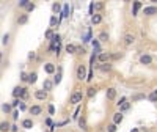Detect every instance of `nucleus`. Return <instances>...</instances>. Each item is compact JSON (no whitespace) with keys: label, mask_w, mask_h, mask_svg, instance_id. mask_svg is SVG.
<instances>
[{"label":"nucleus","mask_w":157,"mask_h":132,"mask_svg":"<svg viewBox=\"0 0 157 132\" xmlns=\"http://www.w3.org/2000/svg\"><path fill=\"white\" fill-rule=\"evenodd\" d=\"M82 99H83V95H82V91H74L71 95V99H69V102L71 104H78V102H82Z\"/></svg>","instance_id":"f257e3e1"},{"label":"nucleus","mask_w":157,"mask_h":132,"mask_svg":"<svg viewBox=\"0 0 157 132\" xmlns=\"http://www.w3.org/2000/svg\"><path fill=\"white\" fill-rule=\"evenodd\" d=\"M77 79H78V80L88 79V77H87V68H85L83 65H80V66L77 68Z\"/></svg>","instance_id":"f03ea898"},{"label":"nucleus","mask_w":157,"mask_h":132,"mask_svg":"<svg viewBox=\"0 0 157 132\" xmlns=\"http://www.w3.org/2000/svg\"><path fill=\"white\" fill-rule=\"evenodd\" d=\"M35 98L38 99V101H44V99L47 98V91H44V90H36V91H35Z\"/></svg>","instance_id":"7ed1b4c3"},{"label":"nucleus","mask_w":157,"mask_h":132,"mask_svg":"<svg viewBox=\"0 0 157 132\" xmlns=\"http://www.w3.org/2000/svg\"><path fill=\"white\" fill-rule=\"evenodd\" d=\"M105 96H107V99H110V101H113V99L116 98V90H115V88H107Z\"/></svg>","instance_id":"20e7f679"},{"label":"nucleus","mask_w":157,"mask_h":132,"mask_svg":"<svg viewBox=\"0 0 157 132\" xmlns=\"http://www.w3.org/2000/svg\"><path fill=\"white\" fill-rule=\"evenodd\" d=\"M143 14H146V16L157 14V7H146V8L143 10Z\"/></svg>","instance_id":"39448f33"},{"label":"nucleus","mask_w":157,"mask_h":132,"mask_svg":"<svg viewBox=\"0 0 157 132\" xmlns=\"http://www.w3.org/2000/svg\"><path fill=\"white\" fill-rule=\"evenodd\" d=\"M98 60L104 65V63H107L109 60H110V55H109V54H105V52H102V54H99V55H98Z\"/></svg>","instance_id":"423d86ee"},{"label":"nucleus","mask_w":157,"mask_h":132,"mask_svg":"<svg viewBox=\"0 0 157 132\" xmlns=\"http://www.w3.org/2000/svg\"><path fill=\"white\" fill-rule=\"evenodd\" d=\"M52 87H54V82L52 80H49V79L44 80V84H43V90L44 91H50V90H52Z\"/></svg>","instance_id":"0eeeda50"},{"label":"nucleus","mask_w":157,"mask_h":132,"mask_svg":"<svg viewBox=\"0 0 157 132\" xmlns=\"http://www.w3.org/2000/svg\"><path fill=\"white\" fill-rule=\"evenodd\" d=\"M44 71H46L47 74H54L55 73V65L54 63H46L44 65Z\"/></svg>","instance_id":"6e6552de"},{"label":"nucleus","mask_w":157,"mask_h":132,"mask_svg":"<svg viewBox=\"0 0 157 132\" xmlns=\"http://www.w3.org/2000/svg\"><path fill=\"white\" fill-rule=\"evenodd\" d=\"M22 91H24V88H22V87H16L14 90H13V98H14V99L21 98V96H22Z\"/></svg>","instance_id":"1a4fd4ad"},{"label":"nucleus","mask_w":157,"mask_h":132,"mask_svg":"<svg viewBox=\"0 0 157 132\" xmlns=\"http://www.w3.org/2000/svg\"><path fill=\"white\" fill-rule=\"evenodd\" d=\"M151 62H153V58H151L149 55H142V57H140V63L142 65H151Z\"/></svg>","instance_id":"9d476101"},{"label":"nucleus","mask_w":157,"mask_h":132,"mask_svg":"<svg viewBox=\"0 0 157 132\" xmlns=\"http://www.w3.org/2000/svg\"><path fill=\"white\" fill-rule=\"evenodd\" d=\"M22 128H24V129H32L33 128V121L30 120V118H27V120H24V121H22Z\"/></svg>","instance_id":"9b49d317"},{"label":"nucleus","mask_w":157,"mask_h":132,"mask_svg":"<svg viewBox=\"0 0 157 132\" xmlns=\"http://www.w3.org/2000/svg\"><path fill=\"white\" fill-rule=\"evenodd\" d=\"M134 41H135V38H134V35H131V33H127V35L124 36V44H127V46L134 44Z\"/></svg>","instance_id":"f8f14e48"},{"label":"nucleus","mask_w":157,"mask_h":132,"mask_svg":"<svg viewBox=\"0 0 157 132\" xmlns=\"http://www.w3.org/2000/svg\"><path fill=\"white\" fill-rule=\"evenodd\" d=\"M123 118H124V117H123V113H121V112L115 113V115H113V124H120L121 121H123Z\"/></svg>","instance_id":"ddd939ff"},{"label":"nucleus","mask_w":157,"mask_h":132,"mask_svg":"<svg viewBox=\"0 0 157 132\" xmlns=\"http://www.w3.org/2000/svg\"><path fill=\"white\" fill-rule=\"evenodd\" d=\"M41 112H43V109L39 107V106H32V107H30V113L35 115V117H36V115H39Z\"/></svg>","instance_id":"4468645a"},{"label":"nucleus","mask_w":157,"mask_h":132,"mask_svg":"<svg viewBox=\"0 0 157 132\" xmlns=\"http://www.w3.org/2000/svg\"><path fill=\"white\" fill-rule=\"evenodd\" d=\"M27 21H29V14H22V16H19V18H18V24L19 25H24V24H27Z\"/></svg>","instance_id":"2eb2a0df"},{"label":"nucleus","mask_w":157,"mask_h":132,"mask_svg":"<svg viewBox=\"0 0 157 132\" xmlns=\"http://www.w3.org/2000/svg\"><path fill=\"white\" fill-rule=\"evenodd\" d=\"M102 22V16L101 14H93L91 16V24H101Z\"/></svg>","instance_id":"dca6fc26"},{"label":"nucleus","mask_w":157,"mask_h":132,"mask_svg":"<svg viewBox=\"0 0 157 132\" xmlns=\"http://www.w3.org/2000/svg\"><path fill=\"white\" fill-rule=\"evenodd\" d=\"M66 52L68 54H77V46H74V44H68V46H66Z\"/></svg>","instance_id":"f3484780"},{"label":"nucleus","mask_w":157,"mask_h":132,"mask_svg":"<svg viewBox=\"0 0 157 132\" xmlns=\"http://www.w3.org/2000/svg\"><path fill=\"white\" fill-rule=\"evenodd\" d=\"M69 5L68 3H65L63 5V11H61V16H63V18H68V16H69Z\"/></svg>","instance_id":"a211bd4d"},{"label":"nucleus","mask_w":157,"mask_h":132,"mask_svg":"<svg viewBox=\"0 0 157 132\" xmlns=\"http://www.w3.org/2000/svg\"><path fill=\"white\" fill-rule=\"evenodd\" d=\"M142 8V2H134V10H132V14L134 16H137L138 13V10Z\"/></svg>","instance_id":"6ab92c4d"},{"label":"nucleus","mask_w":157,"mask_h":132,"mask_svg":"<svg viewBox=\"0 0 157 132\" xmlns=\"http://www.w3.org/2000/svg\"><path fill=\"white\" fill-rule=\"evenodd\" d=\"M93 7H94V10H96V11H101V10H104L105 3L104 2H96V3H93Z\"/></svg>","instance_id":"aec40b11"},{"label":"nucleus","mask_w":157,"mask_h":132,"mask_svg":"<svg viewBox=\"0 0 157 132\" xmlns=\"http://www.w3.org/2000/svg\"><path fill=\"white\" fill-rule=\"evenodd\" d=\"M99 41H102V43H105V41H109V33L107 32H102L99 35Z\"/></svg>","instance_id":"412c9836"},{"label":"nucleus","mask_w":157,"mask_h":132,"mask_svg":"<svg viewBox=\"0 0 157 132\" xmlns=\"http://www.w3.org/2000/svg\"><path fill=\"white\" fill-rule=\"evenodd\" d=\"M96 91H98V90H96V88L90 87V88H88V91H87V96H88V98H93L94 95H96Z\"/></svg>","instance_id":"4be33fe9"},{"label":"nucleus","mask_w":157,"mask_h":132,"mask_svg":"<svg viewBox=\"0 0 157 132\" xmlns=\"http://www.w3.org/2000/svg\"><path fill=\"white\" fill-rule=\"evenodd\" d=\"M10 129V124L7 123V121H2V124H0V131L2 132H7Z\"/></svg>","instance_id":"5701e85b"},{"label":"nucleus","mask_w":157,"mask_h":132,"mask_svg":"<svg viewBox=\"0 0 157 132\" xmlns=\"http://www.w3.org/2000/svg\"><path fill=\"white\" fill-rule=\"evenodd\" d=\"M58 24H60V21L57 19V16H52V18H50V27H55Z\"/></svg>","instance_id":"b1692460"},{"label":"nucleus","mask_w":157,"mask_h":132,"mask_svg":"<svg viewBox=\"0 0 157 132\" xmlns=\"http://www.w3.org/2000/svg\"><path fill=\"white\" fill-rule=\"evenodd\" d=\"M78 126H80L82 129H87V120L83 118V117H82V118H78Z\"/></svg>","instance_id":"393cba45"},{"label":"nucleus","mask_w":157,"mask_h":132,"mask_svg":"<svg viewBox=\"0 0 157 132\" xmlns=\"http://www.w3.org/2000/svg\"><path fill=\"white\" fill-rule=\"evenodd\" d=\"M36 73H30L29 74V82H30V84H35V82H36Z\"/></svg>","instance_id":"a878e982"},{"label":"nucleus","mask_w":157,"mask_h":132,"mask_svg":"<svg viewBox=\"0 0 157 132\" xmlns=\"http://www.w3.org/2000/svg\"><path fill=\"white\" fill-rule=\"evenodd\" d=\"M148 99H149L151 102H156V101H157V90H156V91H153V93H151V95L148 96Z\"/></svg>","instance_id":"bb28decb"},{"label":"nucleus","mask_w":157,"mask_h":132,"mask_svg":"<svg viewBox=\"0 0 157 132\" xmlns=\"http://www.w3.org/2000/svg\"><path fill=\"white\" fill-rule=\"evenodd\" d=\"M60 10H61V5H60V3H54V5H52V11H54L55 14L60 13Z\"/></svg>","instance_id":"cd10ccee"},{"label":"nucleus","mask_w":157,"mask_h":132,"mask_svg":"<svg viewBox=\"0 0 157 132\" xmlns=\"http://www.w3.org/2000/svg\"><path fill=\"white\" fill-rule=\"evenodd\" d=\"M101 69H102L104 73H105V71H110V69H112V65H109V63H104V65H101Z\"/></svg>","instance_id":"c85d7f7f"},{"label":"nucleus","mask_w":157,"mask_h":132,"mask_svg":"<svg viewBox=\"0 0 157 132\" xmlns=\"http://www.w3.org/2000/svg\"><path fill=\"white\" fill-rule=\"evenodd\" d=\"M30 2H29V0H19V7L21 8H27V5H29Z\"/></svg>","instance_id":"c756f323"},{"label":"nucleus","mask_w":157,"mask_h":132,"mask_svg":"<svg viewBox=\"0 0 157 132\" xmlns=\"http://www.w3.org/2000/svg\"><path fill=\"white\" fill-rule=\"evenodd\" d=\"M50 41H52V44H60V35H54V38Z\"/></svg>","instance_id":"7c9ffc66"},{"label":"nucleus","mask_w":157,"mask_h":132,"mask_svg":"<svg viewBox=\"0 0 157 132\" xmlns=\"http://www.w3.org/2000/svg\"><path fill=\"white\" fill-rule=\"evenodd\" d=\"M129 109H131V102H126V104H123V106H121V113L124 112V110H129Z\"/></svg>","instance_id":"2f4dec72"},{"label":"nucleus","mask_w":157,"mask_h":132,"mask_svg":"<svg viewBox=\"0 0 157 132\" xmlns=\"http://www.w3.org/2000/svg\"><path fill=\"white\" fill-rule=\"evenodd\" d=\"M2 110H3L5 113H8L10 110H11V106H10V104H3V106H2Z\"/></svg>","instance_id":"473e14b6"},{"label":"nucleus","mask_w":157,"mask_h":132,"mask_svg":"<svg viewBox=\"0 0 157 132\" xmlns=\"http://www.w3.org/2000/svg\"><path fill=\"white\" fill-rule=\"evenodd\" d=\"M78 113H80V106H77V109H76L74 115H72V118H74V120H78Z\"/></svg>","instance_id":"72a5a7b5"},{"label":"nucleus","mask_w":157,"mask_h":132,"mask_svg":"<svg viewBox=\"0 0 157 132\" xmlns=\"http://www.w3.org/2000/svg\"><path fill=\"white\" fill-rule=\"evenodd\" d=\"M60 82H61V73H58V74H57V77L54 79V84H55V85H58Z\"/></svg>","instance_id":"f704fd0d"},{"label":"nucleus","mask_w":157,"mask_h":132,"mask_svg":"<svg viewBox=\"0 0 157 132\" xmlns=\"http://www.w3.org/2000/svg\"><path fill=\"white\" fill-rule=\"evenodd\" d=\"M140 99H145V95H134L132 101H140Z\"/></svg>","instance_id":"c9c22d12"},{"label":"nucleus","mask_w":157,"mask_h":132,"mask_svg":"<svg viewBox=\"0 0 157 132\" xmlns=\"http://www.w3.org/2000/svg\"><path fill=\"white\" fill-rule=\"evenodd\" d=\"M19 104H22V102H21V99H14V101L11 102V106H13V107H18Z\"/></svg>","instance_id":"e433bc0d"},{"label":"nucleus","mask_w":157,"mask_h":132,"mask_svg":"<svg viewBox=\"0 0 157 132\" xmlns=\"http://www.w3.org/2000/svg\"><path fill=\"white\" fill-rule=\"evenodd\" d=\"M3 44H8L10 43V35H8V33H7V35H3V41H2Z\"/></svg>","instance_id":"4c0bfd02"},{"label":"nucleus","mask_w":157,"mask_h":132,"mask_svg":"<svg viewBox=\"0 0 157 132\" xmlns=\"http://www.w3.org/2000/svg\"><path fill=\"white\" fill-rule=\"evenodd\" d=\"M90 38H91V30H88V33H87V36H85V38H83V41H85V43H88V41H90Z\"/></svg>","instance_id":"58836bf2"},{"label":"nucleus","mask_w":157,"mask_h":132,"mask_svg":"<svg viewBox=\"0 0 157 132\" xmlns=\"http://www.w3.org/2000/svg\"><path fill=\"white\" fill-rule=\"evenodd\" d=\"M46 38H49V40H52V38H54L52 30H47V32H46Z\"/></svg>","instance_id":"ea45409f"},{"label":"nucleus","mask_w":157,"mask_h":132,"mask_svg":"<svg viewBox=\"0 0 157 132\" xmlns=\"http://www.w3.org/2000/svg\"><path fill=\"white\" fill-rule=\"evenodd\" d=\"M109 132H116V124H110L109 126Z\"/></svg>","instance_id":"a19ab883"},{"label":"nucleus","mask_w":157,"mask_h":132,"mask_svg":"<svg viewBox=\"0 0 157 132\" xmlns=\"http://www.w3.org/2000/svg\"><path fill=\"white\" fill-rule=\"evenodd\" d=\"M21 80H24V82H25V80H29V76H27L25 73H22V74H21Z\"/></svg>","instance_id":"79ce46f5"},{"label":"nucleus","mask_w":157,"mask_h":132,"mask_svg":"<svg viewBox=\"0 0 157 132\" xmlns=\"http://www.w3.org/2000/svg\"><path fill=\"white\" fill-rule=\"evenodd\" d=\"M33 10H35V5H33V3L27 5V11H33Z\"/></svg>","instance_id":"37998d69"},{"label":"nucleus","mask_w":157,"mask_h":132,"mask_svg":"<svg viewBox=\"0 0 157 132\" xmlns=\"http://www.w3.org/2000/svg\"><path fill=\"white\" fill-rule=\"evenodd\" d=\"M49 113H50V115H54V113H55V107L52 106V104L49 106Z\"/></svg>","instance_id":"c03bdc74"},{"label":"nucleus","mask_w":157,"mask_h":132,"mask_svg":"<svg viewBox=\"0 0 157 132\" xmlns=\"http://www.w3.org/2000/svg\"><path fill=\"white\" fill-rule=\"evenodd\" d=\"M27 96H29V93H27V90L24 88V91H22V96H21V98H22V99H25Z\"/></svg>","instance_id":"a18cd8bd"},{"label":"nucleus","mask_w":157,"mask_h":132,"mask_svg":"<svg viewBox=\"0 0 157 132\" xmlns=\"http://www.w3.org/2000/svg\"><path fill=\"white\" fill-rule=\"evenodd\" d=\"M35 57H36V54H35V52H30V54H29V58H30V60H33Z\"/></svg>","instance_id":"49530a36"},{"label":"nucleus","mask_w":157,"mask_h":132,"mask_svg":"<svg viewBox=\"0 0 157 132\" xmlns=\"http://www.w3.org/2000/svg\"><path fill=\"white\" fill-rule=\"evenodd\" d=\"M11 132H18V126H16V124L11 126Z\"/></svg>","instance_id":"de8ad7c7"},{"label":"nucleus","mask_w":157,"mask_h":132,"mask_svg":"<svg viewBox=\"0 0 157 132\" xmlns=\"http://www.w3.org/2000/svg\"><path fill=\"white\" fill-rule=\"evenodd\" d=\"M18 117H19V112H18V110H16V112L13 113V118H14V120H18Z\"/></svg>","instance_id":"09e8293b"},{"label":"nucleus","mask_w":157,"mask_h":132,"mask_svg":"<svg viewBox=\"0 0 157 132\" xmlns=\"http://www.w3.org/2000/svg\"><path fill=\"white\" fill-rule=\"evenodd\" d=\"M131 132H140V131H138V129H132Z\"/></svg>","instance_id":"8fccbe9b"}]
</instances>
